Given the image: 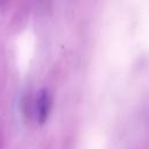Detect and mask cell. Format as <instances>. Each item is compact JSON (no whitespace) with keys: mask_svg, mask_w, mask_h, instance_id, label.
<instances>
[{"mask_svg":"<svg viewBox=\"0 0 149 149\" xmlns=\"http://www.w3.org/2000/svg\"><path fill=\"white\" fill-rule=\"evenodd\" d=\"M50 106H51V99H50L49 92L45 88L38 90L36 94L35 107H36L37 121L40 123H44L47 121L49 116V112H50Z\"/></svg>","mask_w":149,"mask_h":149,"instance_id":"6da1fadb","label":"cell"}]
</instances>
